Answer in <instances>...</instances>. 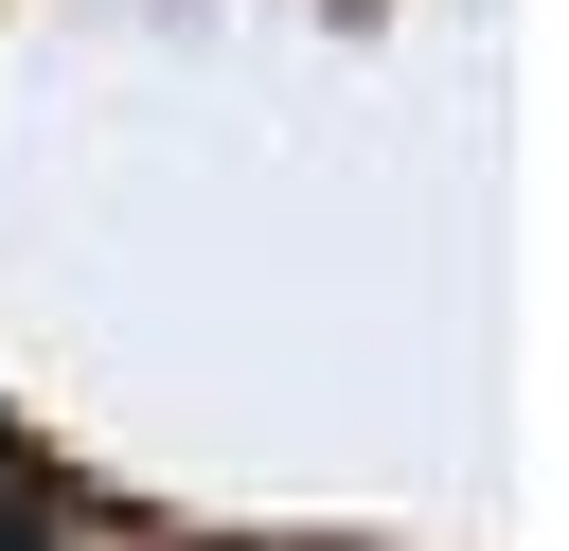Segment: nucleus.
Instances as JSON below:
<instances>
[{"label": "nucleus", "mask_w": 569, "mask_h": 551, "mask_svg": "<svg viewBox=\"0 0 569 551\" xmlns=\"http://www.w3.org/2000/svg\"><path fill=\"white\" fill-rule=\"evenodd\" d=\"M53 533H71V498H53V462L0 427V551H53Z\"/></svg>", "instance_id": "1"}]
</instances>
